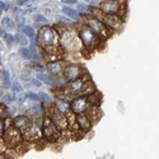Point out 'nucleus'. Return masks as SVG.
I'll return each mask as SVG.
<instances>
[{"label": "nucleus", "mask_w": 159, "mask_h": 159, "mask_svg": "<svg viewBox=\"0 0 159 159\" xmlns=\"http://www.w3.org/2000/svg\"><path fill=\"white\" fill-rule=\"evenodd\" d=\"M2 140L5 145V148L14 149V148H18L19 145L23 143V135H22L20 131H18L17 129H14L11 126V127L5 129Z\"/></svg>", "instance_id": "4"}, {"label": "nucleus", "mask_w": 159, "mask_h": 159, "mask_svg": "<svg viewBox=\"0 0 159 159\" xmlns=\"http://www.w3.org/2000/svg\"><path fill=\"white\" fill-rule=\"evenodd\" d=\"M32 84H33V85H36V87H41V84H42V83L39 82L38 79H32Z\"/></svg>", "instance_id": "34"}, {"label": "nucleus", "mask_w": 159, "mask_h": 159, "mask_svg": "<svg viewBox=\"0 0 159 159\" xmlns=\"http://www.w3.org/2000/svg\"><path fill=\"white\" fill-rule=\"evenodd\" d=\"M2 23H3L4 27H7V28H14V22L11 20L10 17H4L3 20H2Z\"/></svg>", "instance_id": "27"}, {"label": "nucleus", "mask_w": 159, "mask_h": 159, "mask_svg": "<svg viewBox=\"0 0 159 159\" xmlns=\"http://www.w3.org/2000/svg\"><path fill=\"white\" fill-rule=\"evenodd\" d=\"M65 66H66L65 61L55 60V61H51V62L47 64L46 70L48 71V74H50L51 76H57V75H60V74L64 71Z\"/></svg>", "instance_id": "14"}, {"label": "nucleus", "mask_w": 159, "mask_h": 159, "mask_svg": "<svg viewBox=\"0 0 159 159\" xmlns=\"http://www.w3.org/2000/svg\"><path fill=\"white\" fill-rule=\"evenodd\" d=\"M99 9L104 16L111 14H118L121 10V3L120 0H103L99 3Z\"/></svg>", "instance_id": "9"}, {"label": "nucleus", "mask_w": 159, "mask_h": 159, "mask_svg": "<svg viewBox=\"0 0 159 159\" xmlns=\"http://www.w3.org/2000/svg\"><path fill=\"white\" fill-rule=\"evenodd\" d=\"M102 23L106 25V28H110V30H120L124 24V20L120 16H116V14H111V16H104Z\"/></svg>", "instance_id": "12"}, {"label": "nucleus", "mask_w": 159, "mask_h": 159, "mask_svg": "<svg viewBox=\"0 0 159 159\" xmlns=\"http://www.w3.org/2000/svg\"><path fill=\"white\" fill-rule=\"evenodd\" d=\"M41 135L42 138L48 141V143H55L61 138V131L54 125L50 117H45L42 121V127H41Z\"/></svg>", "instance_id": "3"}, {"label": "nucleus", "mask_w": 159, "mask_h": 159, "mask_svg": "<svg viewBox=\"0 0 159 159\" xmlns=\"http://www.w3.org/2000/svg\"><path fill=\"white\" fill-rule=\"evenodd\" d=\"M14 38H16V42H18V43L20 45V47H27V45H28V38L25 37L23 33L16 34Z\"/></svg>", "instance_id": "22"}, {"label": "nucleus", "mask_w": 159, "mask_h": 159, "mask_svg": "<svg viewBox=\"0 0 159 159\" xmlns=\"http://www.w3.org/2000/svg\"><path fill=\"white\" fill-rule=\"evenodd\" d=\"M64 4H76V0H61Z\"/></svg>", "instance_id": "35"}, {"label": "nucleus", "mask_w": 159, "mask_h": 159, "mask_svg": "<svg viewBox=\"0 0 159 159\" xmlns=\"http://www.w3.org/2000/svg\"><path fill=\"white\" fill-rule=\"evenodd\" d=\"M5 9H7V4L3 3V2H0V14H2V11L5 10Z\"/></svg>", "instance_id": "36"}, {"label": "nucleus", "mask_w": 159, "mask_h": 159, "mask_svg": "<svg viewBox=\"0 0 159 159\" xmlns=\"http://www.w3.org/2000/svg\"><path fill=\"white\" fill-rule=\"evenodd\" d=\"M24 98H25V99H30V101H34V102L39 101L38 94H37V93H33V92H28V93H25V94H24Z\"/></svg>", "instance_id": "28"}, {"label": "nucleus", "mask_w": 159, "mask_h": 159, "mask_svg": "<svg viewBox=\"0 0 159 159\" xmlns=\"http://www.w3.org/2000/svg\"><path fill=\"white\" fill-rule=\"evenodd\" d=\"M0 80H2V85L4 88H9L11 85V78L8 69H0Z\"/></svg>", "instance_id": "18"}, {"label": "nucleus", "mask_w": 159, "mask_h": 159, "mask_svg": "<svg viewBox=\"0 0 159 159\" xmlns=\"http://www.w3.org/2000/svg\"><path fill=\"white\" fill-rule=\"evenodd\" d=\"M33 20H34L36 23H47V18L43 17L42 14H37V16H34V17H33Z\"/></svg>", "instance_id": "29"}, {"label": "nucleus", "mask_w": 159, "mask_h": 159, "mask_svg": "<svg viewBox=\"0 0 159 159\" xmlns=\"http://www.w3.org/2000/svg\"><path fill=\"white\" fill-rule=\"evenodd\" d=\"M78 37L80 39V42L85 46V48H88V50H94L98 46L99 37L92 31L87 24H83L79 27Z\"/></svg>", "instance_id": "1"}, {"label": "nucleus", "mask_w": 159, "mask_h": 159, "mask_svg": "<svg viewBox=\"0 0 159 159\" xmlns=\"http://www.w3.org/2000/svg\"><path fill=\"white\" fill-rule=\"evenodd\" d=\"M33 124L32 118H30L28 116H24V115H20V116H17L16 118H13V127L17 129L18 131H20L22 134L27 130L31 125Z\"/></svg>", "instance_id": "13"}, {"label": "nucleus", "mask_w": 159, "mask_h": 159, "mask_svg": "<svg viewBox=\"0 0 159 159\" xmlns=\"http://www.w3.org/2000/svg\"><path fill=\"white\" fill-rule=\"evenodd\" d=\"M23 34L25 37H31V38H34V30L32 27H28V25H24V27H20Z\"/></svg>", "instance_id": "25"}, {"label": "nucleus", "mask_w": 159, "mask_h": 159, "mask_svg": "<svg viewBox=\"0 0 159 159\" xmlns=\"http://www.w3.org/2000/svg\"><path fill=\"white\" fill-rule=\"evenodd\" d=\"M0 159H10L8 155H5V154H0Z\"/></svg>", "instance_id": "39"}, {"label": "nucleus", "mask_w": 159, "mask_h": 159, "mask_svg": "<svg viewBox=\"0 0 159 159\" xmlns=\"http://www.w3.org/2000/svg\"><path fill=\"white\" fill-rule=\"evenodd\" d=\"M5 111H7V108H5V106H4V104H2V103H0V118H2V117L4 116Z\"/></svg>", "instance_id": "33"}, {"label": "nucleus", "mask_w": 159, "mask_h": 159, "mask_svg": "<svg viewBox=\"0 0 159 159\" xmlns=\"http://www.w3.org/2000/svg\"><path fill=\"white\" fill-rule=\"evenodd\" d=\"M85 2H88L90 4H98V0H85Z\"/></svg>", "instance_id": "38"}, {"label": "nucleus", "mask_w": 159, "mask_h": 159, "mask_svg": "<svg viewBox=\"0 0 159 159\" xmlns=\"http://www.w3.org/2000/svg\"><path fill=\"white\" fill-rule=\"evenodd\" d=\"M75 122H76L78 129L80 130V131H83V132H88V131L92 129V121H90V118H89L85 113L76 115Z\"/></svg>", "instance_id": "15"}, {"label": "nucleus", "mask_w": 159, "mask_h": 159, "mask_svg": "<svg viewBox=\"0 0 159 159\" xmlns=\"http://www.w3.org/2000/svg\"><path fill=\"white\" fill-rule=\"evenodd\" d=\"M30 2V0H17V4L18 5H24V4H27Z\"/></svg>", "instance_id": "37"}, {"label": "nucleus", "mask_w": 159, "mask_h": 159, "mask_svg": "<svg viewBox=\"0 0 159 159\" xmlns=\"http://www.w3.org/2000/svg\"><path fill=\"white\" fill-rule=\"evenodd\" d=\"M22 135H23V139L28 140V141H33V140H37V139L41 138V131H39V129L33 122L27 130L23 132Z\"/></svg>", "instance_id": "16"}, {"label": "nucleus", "mask_w": 159, "mask_h": 159, "mask_svg": "<svg viewBox=\"0 0 159 159\" xmlns=\"http://www.w3.org/2000/svg\"><path fill=\"white\" fill-rule=\"evenodd\" d=\"M3 38H4V41H5V43H7L8 46H11L13 43L16 42V38H14V36L10 34V33H7V32L4 33Z\"/></svg>", "instance_id": "26"}, {"label": "nucleus", "mask_w": 159, "mask_h": 159, "mask_svg": "<svg viewBox=\"0 0 159 159\" xmlns=\"http://www.w3.org/2000/svg\"><path fill=\"white\" fill-rule=\"evenodd\" d=\"M62 13H64L66 17H69L71 19H75V20H78L79 19V16H80L78 10H75L73 8H69V7H62Z\"/></svg>", "instance_id": "21"}, {"label": "nucleus", "mask_w": 159, "mask_h": 159, "mask_svg": "<svg viewBox=\"0 0 159 159\" xmlns=\"http://www.w3.org/2000/svg\"><path fill=\"white\" fill-rule=\"evenodd\" d=\"M84 24H87L88 27L99 37V39H101V38H107V37H108V28H106V25L102 23V20L98 19L97 17L87 18Z\"/></svg>", "instance_id": "5"}, {"label": "nucleus", "mask_w": 159, "mask_h": 159, "mask_svg": "<svg viewBox=\"0 0 159 159\" xmlns=\"http://www.w3.org/2000/svg\"><path fill=\"white\" fill-rule=\"evenodd\" d=\"M11 90H13V93H20V92H22V85L19 84V83H13L11 85Z\"/></svg>", "instance_id": "30"}, {"label": "nucleus", "mask_w": 159, "mask_h": 159, "mask_svg": "<svg viewBox=\"0 0 159 159\" xmlns=\"http://www.w3.org/2000/svg\"><path fill=\"white\" fill-rule=\"evenodd\" d=\"M87 82H88V79L85 76H80V78L75 79V80L69 82L65 87V93H69V94H80V93H83Z\"/></svg>", "instance_id": "8"}, {"label": "nucleus", "mask_w": 159, "mask_h": 159, "mask_svg": "<svg viewBox=\"0 0 159 159\" xmlns=\"http://www.w3.org/2000/svg\"><path fill=\"white\" fill-rule=\"evenodd\" d=\"M87 99H88V103H89L90 107H98L101 101H102V96L98 94L97 92H93V93L87 96Z\"/></svg>", "instance_id": "19"}, {"label": "nucleus", "mask_w": 159, "mask_h": 159, "mask_svg": "<svg viewBox=\"0 0 159 159\" xmlns=\"http://www.w3.org/2000/svg\"><path fill=\"white\" fill-rule=\"evenodd\" d=\"M5 121L3 118H0V140L3 139V135H4V131H5Z\"/></svg>", "instance_id": "31"}, {"label": "nucleus", "mask_w": 159, "mask_h": 159, "mask_svg": "<svg viewBox=\"0 0 159 159\" xmlns=\"http://www.w3.org/2000/svg\"><path fill=\"white\" fill-rule=\"evenodd\" d=\"M60 41L62 42L64 48H66V50H76L79 47V41H80V39L78 41V38L74 36L73 32L65 31L60 37Z\"/></svg>", "instance_id": "10"}, {"label": "nucleus", "mask_w": 159, "mask_h": 159, "mask_svg": "<svg viewBox=\"0 0 159 159\" xmlns=\"http://www.w3.org/2000/svg\"><path fill=\"white\" fill-rule=\"evenodd\" d=\"M69 104H70V112L74 113V115L85 113L90 108L88 99H87V96H79V97L74 98Z\"/></svg>", "instance_id": "6"}, {"label": "nucleus", "mask_w": 159, "mask_h": 159, "mask_svg": "<svg viewBox=\"0 0 159 159\" xmlns=\"http://www.w3.org/2000/svg\"><path fill=\"white\" fill-rule=\"evenodd\" d=\"M38 42L43 47L59 46L60 36H59V33L55 28L45 27V28H41V31H39V33H38Z\"/></svg>", "instance_id": "2"}, {"label": "nucleus", "mask_w": 159, "mask_h": 159, "mask_svg": "<svg viewBox=\"0 0 159 159\" xmlns=\"http://www.w3.org/2000/svg\"><path fill=\"white\" fill-rule=\"evenodd\" d=\"M83 68L78 64H70V65H66L65 69L62 71V78L65 82H71L75 80V79L83 76Z\"/></svg>", "instance_id": "7"}, {"label": "nucleus", "mask_w": 159, "mask_h": 159, "mask_svg": "<svg viewBox=\"0 0 159 159\" xmlns=\"http://www.w3.org/2000/svg\"><path fill=\"white\" fill-rule=\"evenodd\" d=\"M4 33H5V31H3V30H2V28H0V34H2V37H3V36H4Z\"/></svg>", "instance_id": "40"}, {"label": "nucleus", "mask_w": 159, "mask_h": 159, "mask_svg": "<svg viewBox=\"0 0 159 159\" xmlns=\"http://www.w3.org/2000/svg\"><path fill=\"white\" fill-rule=\"evenodd\" d=\"M38 97H39V99L42 101L43 106H46V107H48V106L52 104V98H51L47 93H45V92H41V93H38Z\"/></svg>", "instance_id": "23"}, {"label": "nucleus", "mask_w": 159, "mask_h": 159, "mask_svg": "<svg viewBox=\"0 0 159 159\" xmlns=\"http://www.w3.org/2000/svg\"><path fill=\"white\" fill-rule=\"evenodd\" d=\"M48 117L51 118V121L54 122V125H55L60 131H64V130H66V129L69 127V122H68V117H66V115L60 113V112H57L56 110H54Z\"/></svg>", "instance_id": "11"}, {"label": "nucleus", "mask_w": 159, "mask_h": 159, "mask_svg": "<svg viewBox=\"0 0 159 159\" xmlns=\"http://www.w3.org/2000/svg\"><path fill=\"white\" fill-rule=\"evenodd\" d=\"M55 110L57 111V112H60V113H64V115H66V113H69L70 112V104L65 101V98H59L57 101H56V103H55Z\"/></svg>", "instance_id": "17"}, {"label": "nucleus", "mask_w": 159, "mask_h": 159, "mask_svg": "<svg viewBox=\"0 0 159 159\" xmlns=\"http://www.w3.org/2000/svg\"><path fill=\"white\" fill-rule=\"evenodd\" d=\"M78 9H79V11H82L83 14H87V16H88V14H90V10H89L87 7H84V5H79V7H78Z\"/></svg>", "instance_id": "32"}, {"label": "nucleus", "mask_w": 159, "mask_h": 159, "mask_svg": "<svg viewBox=\"0 0 159 159\" xmlns=\"http://www.w3.org/2000/svg\"><path fill=\"white\" fill-rule=\"evenodd\" d=\"M37 79L41 83H45L47 85H54L55 84L54 78H52L51 75H48V74H45V73H38L37 74Z\"/></svg>", "instance_id": "20"}, {"label": "nucleus", "mask_w": 159, "mask_h": 159, "mask_svg": "<svg viewBox=\"0 0 159 159\" xmlns=\"http://www.w3.org/2000/svg\"><path fill=\"white\" fill-rule=\"evenodd\" d=\"M0 61H2V54H0Z\"/></svg>", "instance_id": "41"}, {"label": "nucleus", "mask_w": 159, "mask_h": 159, "mask_svg": "<svg viewBox=\"0 0 159 159\" xmlns=\"http://www.w3.org/2000/svg\"><path fill=\"white\" fill-rule=\"evenodd\" d=\"M18 52H19L20 57H23L24 60H30V59H32V52H31V50H30L28 47H20Z\"/></svg>", "instance_id": "24"}]
</instances>
